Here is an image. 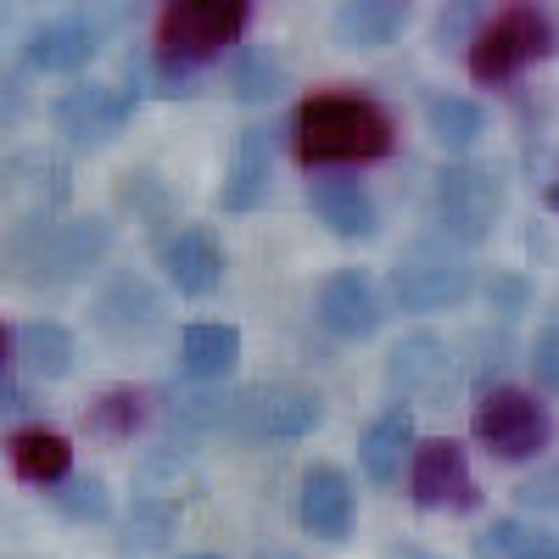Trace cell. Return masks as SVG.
<instances>
[{
  "label": "cell",
  "mask_w": 559,
  "mask_h": 559,
  "mask_svg": "<svg viewBox=\"0 0 559 559\" xmlns=\"http://www.w3.org/2000/svg\"><path fill=\"white\" fill-rule=\"evenodd\" d=\"M51 509L68 521V526H112V515H118V498H112V487H107V476H96V471H79L73 481H62L57 492H51Z\"/></svg>",
  "instance_id": "obj_28"
},
{
  "label": "cell",
  "mask_w": 559,
  "mask_h": 559,
  "mask_svg": "<svg viewBox=\"0 0 559 559\" xmlns=\"http://www.w3.org/2000/svg\"><path fill=\"white\" fill-rule=\"evenodd\" d=\"M492 129V112L476 102V96H459V90H437L426 96V134L448 157H471Z\"/></svg>",
  "instance_id": "obj_25"
},
{
  "label": "cell",
  "mask_w": 559,
  "mask_h": 559,
  "mask_svg": "<svg viewBox=\"0 0 559 559\" xmlns=\"http://www.w3.org/2000/svg\"><path fill=\"white\" fill-rule=\"evenodd\" d=\"M90 324L112 347H152L168 331V292L152 286L140 269H112L96 292H90Z\"/></svg>",
  "instance_id": "obj_11"
},
{
  "label": "cell",
  "mask_w": 559,
  "mask_h": 559,
  "mask_svg": "<svg viewBox=\"0 0 559 559\" xmlns=\"http://www.w3.org/2000/svg\"><path fill=\"white\" fill-rule=\"evenodd\" d=\"M543 202H548V213L559 218V179H548V191H543Z\"/></svg>",
  "instance_id": "obj_34"
},
{
  "label": "cell",
  "mask_w": 559,
  "mask_h": 559,
  "mask_svg": "<svg viewBox=\"0 0 559 559\" xmlns=\"http://www.w3.org/2000/svg\"><path fill=\"white\" fill-rule=\"evenodd\" d=\"M431 224H437V236L464 247V252H476L498 236V224L509 213V185L498 168L476 163V157H453L431 174Z\"/></svg>",
  "instance_id": "obj_8"
},
{
  "label": "cell",
  "mask_w": 559,
  "mask_h": 559,
  "mask_svg": "<svg viewBox=\"0 0 559 559\" xmlns=\"http://www.w3.org/2000/svg\"><path fill=\"white\" fill-rule=\"evenodd\" d=\"M107 51V28L90 17V12H57L28 28L23 51H17V68L34 73V79H68L79 84L90 68H96V57Z\"/></svg>",
  "instance_id": "obj_13"
},
{
  "label": "cell",
  "mask_w": 559,
  "mask_h": 559,
  "mask_svg": "<svg viewBox=\"0 0 559 559\" xmlns=\"http://www.w3.org/2000/svg\"><path fill=\"white\" fill-rule=\"evenodd\" d=\"M280 146H286V129H269V123H247L236 134L229 163H224V179H218V213L224 218H252L269 202Z\"/></svg>",
  "instance_id": "obj_15"
},
{
  "label": "cell",
  "mask_w": 559,
  "mask_h": 559,
  "mask_svg": "<svg viewBox=\"0 0 559 559\" xmlns=\"http://www.w3.org/2000/svg\"><path fill=\"white\" fill-rule=\"evenodd\" d=\"M471 437L498 464H537L554 448L559 426H554V408H548V397L537 386L492 381L471 403Z\"/></svg>",
  "instance_id": "obj_6"
},
{
  "label": "cell",
  "mask_w": 559,
  "mask_h": 559,
  "mask_svg": "<svg viewBox=\"0 0 559 559\" xmlns=\"http://www.w3.org/2000/svg\"><path fill=\"white\" fill-rule=\"evenodd\" d=\"M7 471H12L17 487L57 492L62 481L79 476V448L62 426H51V419H17L12 437H7Z\"/></svg>",
  "instance_id": "obj_20"
},
{
  "label": "cell",
  "mask_w": 559,
  "mask_h": 559,
  "mask_svg": "<svg viewBox=\"0 0 559 559\" xmlns=\"http://www.w3.org/2000/svg\"><path fill=\"white\" fill-rule=\"evenodd\" d=\"M258 559H297V554H292V548H263Z\"/></svg>",
  "instance_id": "obj_35"
},
{
  "label": "cell",
  "mask_w": 559,
  "mask_h": 559,
  "mask_svg": "<svg viewBox=\"0 0 559 559\" xmlns=\"http://www.w3.org/2000/svg\"><path fill=\"white\" fill-rule=\"evenodd\" d=\"M559 51V23L548 7L515 0V7H492L481 17V28L464 45V73L481 90H509L521 73L543 68Z\"/></svg>",
  "instance_id": "obj_5"
},
{
  "label": "cell",
  "mask_w": 559,
  "mask_h": 559,
  "mask_svg": "<svg viewBox=\"0 0 559 559\" xmlns=\"http://www.w3.org/2000/svg\"><path fill=\"white\" fill-rule=\"evenodd\" d=\"M179 521L185 515L168 492H134L118 532H123V548H134V554H168L179 537Z\"/></svg>",
  "instance_id": "obj_27"
},
{
  "label": "cell",
  "mask_w": 559,
  "mask_h": 559,
  "mask_svg": "<svg viewBox=\"0 0 559 559\" xmlns=\"http://www.w3.org/2000/svg\"><path fill=\"white\" fill-rule=\"evenodd\" d=\"M414 448H419L414 408L386 403L376 419H364V431H358V442H353L364 487H381V492L403 487V481H408V464H414Z\"/></svg>",
  "instance_id": "obj_21"
},
{
  "label": "cell",
  "mask_w": 559,
  "mask_h": 559,
  "mask_svg": "<svg viewBox=\"0 0 559 559\" xmlns=\"http://www.w3.org/2000/svg\"><path fill=\"white\" fill-rule=\"evenodd\" d=\"M319 426H324V392L319 386H302V381H258V386H236L224 437L236 442V448L286 453V448L308 442Z\"/></svg>",
  "instance_id": "obj_7"
},
{
  "label": "cell",
  "mask_w": 559,
  "mask_h": 559,
  "mask_svg": "<svg viewBox=\"0 0 559 559\" xmlns=\"http://www.w3.org/2000/svg\"><path fill=\"white\" fill-rule=\"evenodd\" d=\"M408 23H414L408 0H347L331 12V34L347 51H392L408 34Z\"/></svg>",
  "instance_id": "obj_24"
},
{
  "label": "cell",
  "mask_w": 559,
  "mask_h": 559,
  "mask_svg": "<svg viewBox=\"0 0 559 559\" xmlns=\"http://www.w3.org/2000/svg\"><path fill=\"white\" fill-rule=\"evenodd\" d=\"M157 269L168 280V292L185 297V302H202L224 286V241H218V229L213 224H179L174 236H163L157 247Z\"/></svg>",
  "instance_id": "obj_19"
},
{
  "label": "cell",
  "mask_w": 559,
  "mask_h": 559,
  "mask_svg": "<svg viewBox=\"0 0 559 559\" xmlns=\"http://www.w3.org/2000/svg\"><path fill=\"white\" fill-rule=\"evenodd\" d=\"M408 503L414 509H453V515H471L481 509V487L471 476V448L459 437H426L414 448V464H408V481H403Z\"/></svg>",
  "instance_id": "obj_14"
},
{
  "label": "cell",
  "mask_w": 559,
  "mask_h": 559,
  "mask_svg": "<svg viewBox=\"0 0 559 559\" xmlns=\"http://www.w3.org/2000/svg\"><path fill=\"white\" fill-rule=\"evenodd\" d=\"M292 521L319 548H347L358 537V481L331 459L302 464L297 492H292Z\"/></svg>",
  "instance_id": "obj_12"
},
{
  "label": "cell",
  "mask_w": 559,
  "mask_h": 559,
  "mask_svg": "<svg viewBox=\"0 0 559 559\" xmlns=\"http://www.w3.org/2000/svg\"><path fill=\"white\" fill-rule=\"evenodd\" d=\"M481 554H492V559H559V532L543 526V521L509 515V521H492L487 526Z\"/></svg>",
  "instance_id": "obj_30"
},
{
  "label": "cell",
  "mask_w": 559,
  "mask_h": 559,
  "mask_svg": "<svg viewBox=\"0 0 559 559\" xmlns=\"http://www.w3.org/2000/svg\"><path fill=\"white\" fill-rule=\"evenodd\" d=\"M241 353H247V336L229 319H191L179 324V342H174V364L185 386H229V376L241 369Z\"/></svg>",
  "instance_id": "obj_22"
},
{
  "label": "cell",
  "mask_w": 559,
  "mask_h": 559,
  "mask_svg": "<svg viewBox=\"0 0 559 559\" xmlns=\"http://www.w3.org/2000/svg\"><path fill=\"white\" fill-rule=\"evenodd\" d=\"M526 376L543 397H559V319L526 342Z\"/></svg>",
  "instance_id": "obj_32"
},
{
  "label": "cell",
  "mask_w": 559,
  "mask_h": 559,
  "mask_svg": "<svg viewBox=\"0 0 559 559\" xmlns=\"http://www.w3.org/2000/svg\"><path fill=\"white\" fill-rule=\"evenodd\" d=\"M308 213L342 247H364L381 236V197L364 174H313L308 179Z\"/></svg>",
  "instance_id": "obj_16"
},
{
  "label": "cell",
  "mask_w": 559,
  "mask_h": 559,
  "mask_svg": "<svg viewBox=\"0 0 559 559\" xmlns=\"http://www.w3.org/2000/svg\"><path fill=\"white\" fill-rule=\"evenodd\" d=\"M0 364L7 376H28L39 386H62L79 369V336L68 319H28L0 331Z\"/></svg>",
  "instance_id": "obj_18"
},
{
  "label": "cell",
  "mask_w": 559,
  "mask_h": 559,
  "mask_svg": "<svg viewBox=\"0 0 559 559\" xmlns=\"http://www.w3.org/2000/svg\"><path fill=\"white\" fill-rule=\"evenodd\" d=\"M112 197H118L123 218H134V224H168V218H174V191L163 185V174H157L152 163L118 174Z\"/></svg>",
  "instance_id": "obj_29"
},
{
  "label": "cell",
  "mask_w": 559,
  "mask_h": 559,
  "mask_svg": "<svg viewBox=\"0 0 559 559\" xmlns=\"http://www.w3.org/2000/svg\"><path fill=\"white\" fill-rule=\"evenodd\" d=\"M258 7L252 0H168L152 17V51L185 73H202L224 57H236L241 45H252Z\"/></svg>",
  "instance_id": "obj_4"
},
{
  "label": "cell",
  "mask_w": 559,
  "mask_h": 559,
  "mask_svg": "<svg viewBox=\"0 0 559 559\" xmlns=\"http://www.w3.org/2000/svg\"><path fill=\"white\" fill-rule=\"evenodd\" d=\"M224 90H229V102H241V107H269L292 90V68L280 51H269V45H241L224 68Z\"/></svg>",
  "instance_id": "obj_26"
},
{
  "label": "cell",
  "mask_w": 559,
  "mask_h": 559,
  "mask_svg": "<svg viewBox=\"0 0 559 559\" xmlns=\"http://www.w3.org/2000/svg\"><path fill=\"white\" fill-rule=\"evenodd\" d=\"M481 302L498 319H526V308L537 302V280L526 269H492L481 274Z\"/></svg>",
  "instance_id": "obj_31"
},
{
  "label": "cell",
  "mask_w": 559,
  "mask_h": 559,
  "mask_svg": "<svg viewBox=\"0 0 559 559\" xmlns=\"http://www.w3.org/2000/svg\"><path fill=\"white\" fill-rule=\"evenodd\" d=\"M174 559H229V554H218V548H185V554H174Z\"/></svg>",
  "instance_id": "obj_33"
},
{
  "label": "cell",
  "mask_w": 559,
  "mask_h": 559,
  "mask_svg": "<svg viewBox=\"0 0 559 559\" xmlns=\"http://www.w3.org/2000/svg\"><path fill=\"white\" fill-rule=\"evenodd\" d=\"M453 381H459V369H453V353L442 336L431 331H408L386 347V386L403 397V408H437L453 397Z\"/></svg>",
  "instance_id": "obj_17"
},
{
  "label": "cell",
  "mask_w": 559,
  "mask_h": 559,
  "mask_svg": "<svg viewBox=\"0 0 559 559\" xmlns=\"http://www.w3.org/2000/svg\"><path fill=\"white\" fill-rule=\"evenodd\" d=\"M286 157L313 174H364L397 152V118L369 90H308L286 112Z\"/></svg>",
  "instance_id": "obj_1"
},
{
  "label": "cell",
  "mask_w": 559,
  "mask_h": 559,
  "mask_svg": "<svg viewBox=\"0 0 559 559\" xmlns=\"http://www.w3.org/2000/svg\"><path fill=\"white\" fill-rule=\"evenodd\" d=\"M118 247V224L107 213H62V218H28L17 236H12V252H7V269L17 286H34V292H57V286H79L90 280Z\"/></svg>",
  "instance_id": "obj_2"
},
{
  "label": "cell",
  "mask_w": 559,
  "mask_h": 559,
  "mask_svg": "<svg viewBox=\"0 0 559 559\" xmlns=\"http://www.w3.org/2000/svg\"><path fill=\"white\" fill-rule=\"evenodd\" d=\"M476 292H481L476 258L453 241H442L437 229L431 236H414L386 269V297H392V313H403V319L459 313L476 302Z\"/></svg>",
  "instance_id": "obj_3"
},
{
  "label": "cell",
  "mask_w": 559,
  "mask_h": 559,
  "mask_svg": "<svg viewBox=\"0 0 559 559\" xmlns=\"http://www.w3.org/2000/svg\"><path fill=\"white\" fill-rule=\"evenodd\" d=\"M140 107V90L134 84H112V79H79V84H62L45 118H51L57 140L73 152H102L129 129Z\"/></svg>",
  "instance_id": "obj_10"
},
{
  "label": "cell",
  "mask_w": 559,
  "mask_h": 559,
  "mask_svg": "<svg viewBox=\"0 0 559 559\" xmlns=\"http://www.w3.org/2000/svg\"><path fill=\"white\" fill-rule=\"evenodd\" d=\"M152 419H157V397H152V386L112 381V386H102L96 397L84 403L79 431H84L90 442H102V448H123V442H134V437H146Z\"/></svg>",
  "instance_id": "obj_23"
},
{
  "label": "cell",
  "mask_w": 559,
  "mask_h": 559,
  "mask_svg": "<svg viewBox=\"0 0 559 559\" xmlns=\"http://www.w3.org/2000/svg\"><path fill=\"white\" fill-rule=\"evenodd\" d=\"M386 319H392L386 280L376 269H364V263H342L313 286V324L342 347L376 342L386 331Z\"/></svg>",
  "instance_id": "obj_9"
}]
</instances>
